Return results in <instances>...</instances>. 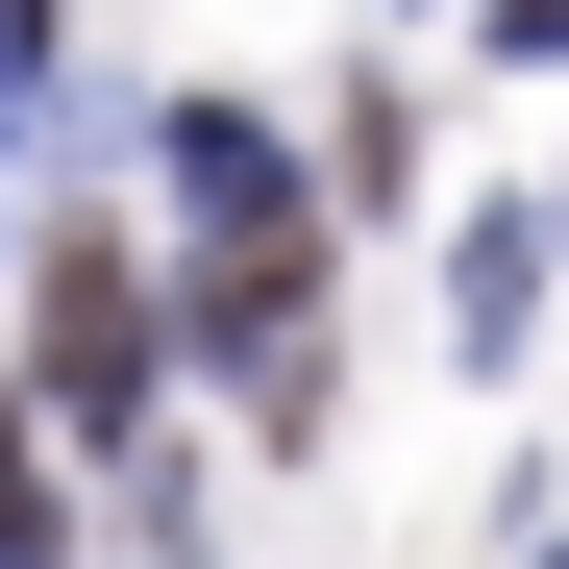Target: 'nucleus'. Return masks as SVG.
<instances>
[{
	"instance_id": "nucleus-1",
	"label": "nucleus",
	"mask_w": 569,
	"mask_h": 569,
	"mask_svg": "<svg viewBox=\"0 0 569 569\" xmlns=\"http://www.w3.org/2000/svg\"><path fill=\"white\" fill-rule=\"evenodd\" d=\"M149 371H173L149 248H124V223H50V248H26V371H0V397L74 421V446H124V421H149Z\"/></svg>"
},
{
	"instance_id": "nucleus-2",
	"label": "nucleus",
	"mask_w": 569,
	"mask_h": 569,
	"mask_svg": "<svg viewBox=\"0 0 569 569\" xmlns=\"http://www.w3.org/2000/svg\"><path fill=\"white\" fill-rule=\"evenodd\" d=\"M545 248H569V199H496V223L446 248V347H470V371H496V347L545 322Z\"/></svg>"
},
{
	"instance_id": "nucleus-3",
	"label": "nucleus",
	"mask_w": 569,
	"mask_h": 569,
	"mask_svg": "<svg viewBox=\"0 0 569 569\" xmlns=\"http://www.w3.org/2000/svg\"><path fill=\"white\" fill-rule=\"evenodd\" d=\"M173 199H199V223H248V199H298V149H272L248 100H173Z\"/></svg>"
},
{
	"instance_id": "nucleus-4",
	"label": "nucleus",
	"mask_w": 569,
	"mask_h": 569,
	"mask_svg": "<svg viewBox=\"0 0 569 569\" xmlns=\"http://www.w3.org/2000/svg\"><path fill=\"white\" fill-rule=\"evenodd\" d=\"M0 569H50V421L0 397Z\"/></svg>"
},
{
	"instance_id": "nucleus-5",
	"label": "nucleus",
	"mask_w": 569,
	"mask_h": 569,
	"mask_svg": "<svg viewBox=\"0 0 569 569\" xmlns=\"http://www.w3.org/2000/svg\"><path fill=\"white\" fill-rule=\"evenodd\" d=\"M470 26H496V50H520V74H569V0H470Z\"/></svg>"
},
{
	"instance_id": "nucleus-6",
	"label": "nucleus",
	"mask_w": 569,
	"mask_h": 569,
	"mask_svg": "<svg viewBox=\"0 0 569 569\" xmlns=\"http://www.w3.org/2000/svg\"><path fill=\"white\" fill-rule=\"evenodd\" d=\"M26 74H50V0H0V100H26Z\"/></svg>"
}]
</instances>
